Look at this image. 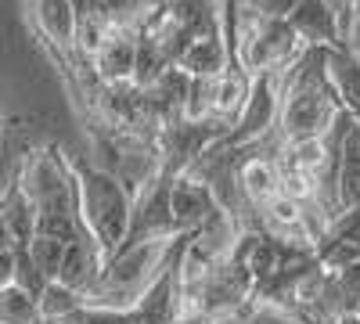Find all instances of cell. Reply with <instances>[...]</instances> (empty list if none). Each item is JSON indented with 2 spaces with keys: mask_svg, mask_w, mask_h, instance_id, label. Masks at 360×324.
I'll use <instances>...</instances> for the list:
<instances>
[{
  "mask_svg": "<svg viewBox=\"0 0 360 324\" xmlns=\"http://www.w3.org/2000/svg\"><path fill=\"white\" fill-rule=\"evenodd\" d=\"M328 76H332L342 105L360 119V58L349 47H328Z\"/></svg>",
  "mask_w": 360,
  "mask_h": 324,
  "instance_id": "cell-12",
  "label": "cell"
},
{
  "mask_svg": "<svg viewBox=\"0 0 360 324\" xmlns=\"http://www.w3.org/2000/svg\"><path fill=\"white\" fill-rule=\"evenodd\" d=\"M356 313H360V310H356Z\"/></svg>",
  "mask_w": 360,
  "mask_h": 324,
  "instance_id": "cell-21",
  "label": "cell"
},
{
  "mask_svg": "<svg viewBox=\"0 0 360 324\" xmlns=\"http://www.w3.org/2000/svg\"><path fill=\"white\" fill-rule=\"evenodd\" d=\"M0 324H47L40 313V299L22 285L0 288Z\"/></svg>",
  "mask_w": 360,
  "mask_h": 324,
  "instance_id": "cell-15",
  "label": "cell"
},
{
  "mask_svg": "<svg viewBox=\"0 0 360 324\" xmlns=\"http://www.w3.org/2000/svg\"><path fill=\"white\" fill-rule=\"evenodd\" d=\"M360 209V119L346 134L342 166H339V216Z\"/></svg>",
  "mask_w": 360,
  "mask_h": 324,
  "instance_id": "cell-14",
  "label": "cell"
},
{
  "mask_svg": "<svg viewBox=\"0 0 360 324\" xmlns=\"http://www.w3.org/2000/svg\"><path fill=\"white\" fill-rule=\"evenodd\" d=\"M184 252L169 263L166 274L159 278V285L148 292L134 310L83 306V310L62 317L58 324H213L209 317H188V310H184V285H180V263H184Z\"/></svg>",
  "mask_w": 360,
  "mask_h": 324,
  "instance_id": "cell-5",
  "label": "cell"
},
{
  "mask_svg": "<svg viewBox=\"0 0 360 324\" xmlns=\"http://www.w3.org/2000/svg\"><path fill=\"white\" fill-rule=\"evenodd\" d=\"M307 40L295 33L288 18H266L238 0V22H234V54L231 65L245 69L252 79L263 72H288L299 58L307 54Z\"/></svg>",
  "mask_w": 360,
  "mask_h": 324,
  "instance_id": "cell-4",
  "label": "cell"
},
{
  "mask_svg": "<svg viewBox=\"0 0 360 324\" xmlns=\"http://www.w3.org/2000/svg\"><path fill=\"white\" fill-rule=\"evenodd\" d=\"M332 324H360V313H342V317H335Z\"/></svg>",
  "mask_w": 360,
  "mask_h": 324,
  "instance_id": "cell-19",
  "label": "cell"
},
{
  "mask_svg": "<svg viewBox=\"0 0 360 324\" xmlns=\"http://www.w3.org/2000/svg\"><path fill=\"white\" fill-rule=\"evenodd\" d=\"M288 22L310 47H342V29L328 0H299Z\"/></svg>",
  "mask_w": 360,
  "mask_h": 324,
  "instance_id": "cell-11",
  "label": "cell"
},
{
  "mask_svg": "<svg viewBox=\"0 0 360 324\" xmlns=\"http://www.w3.org/2000/svg\"><path fill=\"white\" fill-rule=\"evenodd\" d=\"M76 176H79V213L86 231L94 234V242L105 249V256L112 259L123 249L127 234H130V220H134V195L123 188V181H115L112 173H105L101 166H94V159L86 155H72Z\"/></svg>",
  "mask_w": 360,
  "mask_h": 324,
  "instance_id": "cell-3",
  "label": "cell"
},
{
  "mask_svg": "<svg viewBox=\"0 0 360 324\" xmlns=\"http://www.w3.org/2000/svg\"><path fill=\"white\" fill-rule=\"evenodd\" d=\"M166 11V0H101V15L127 33H144Z\"/></svg>",
  "mask_w": 360,
  "mask_h": 324,
  "instance_id": "cell-13",
  "label": "cell"
},
{
  "mask_svg": "<svg viewBox=\"0 0 360 324\" xmlns=\"http://www.w3.org/2000/svg\"><path fill=\"white\" fill-rule=\"evenodd\" d=\"M137 58H141V33H127V29H115L105 40V47L90 58L94 76L101 83H134L137 76Z\"/></svg>",
  "mask_w": 360,
  "mask_h": 324,
  "instance_id": "cell-8",
  "label": "cell"
},
{
  "mask_svg": "<svg viewBox=\"0 0 360 324\" xmlns=\"http://www.w3.org/2000/svg\"><path fill=\"white\" fill-rule=\"evenodd\" d=\"M166 4H180V0H166Z\"/></svg>",
  "mask_w": 360,
  "mask_h": 324,
  "instance_id": "cell-20",
  "label": "cell"
},
{
  "mask_svg": "<svg viewBox=\"0 0 360 324\" xmlns=\"http://www.w3.org/2000/svg\"><path fill=\"white\" fill-rule=\"evenodd\" d=\"M346 47L360 58V4H356V15H353V22H349V33H346Z\"/></svg>",
  "mask_w": 360,
  "mask_h": 324,
  "instance_id": "cell-17",
  "label": "cell"
},
{
  "mask_svg": "<svg viewBox=\"0 0 360 324\" xmlns=\"http://www.w3.org/2000/svg\"><path fill=\"white\" fill-rule=\"evenodd\" d=\"M342 98L328 76V47H307V54L288 69L285 94H281V115H278V137L281 144L292 141H314L324 137L339 123Z\"/></svg>",
  "mask_w": 360,
  "mask_h": 324,
  "instance_id": "cell-1",
  "label": "cell"
},
{
  "mask_svg": "<svg viewBox=\"0 0 360 324\" xmlns=\"http://www.w3.org/2000/svg\"><path fill=\"white\" fill-rule=\"evenodd\" d=\"M76 8H79V18H86L101 11V0H76Z\"/></svg>",
  "mask_w": 360,
  "mask_h": 324,
  "instance_id": "cell-18",
  "label": "cell"
},
{
  "mask_svg": "<svg viewBox=\"0 0 360 324\" xmlns=\"http://www.w3.org/2000/svg\"><path fill=\"white\" fill-rule=\"evenodd\" d=\"M217 213H220V202L209 191V184H202L191 173H180L173 181V220L180 234H195Z\"/></svg>",
  "mask_w": 360,
  "mask_h": 324,
  "instance_id": "cell-7",
  "label": "cell"
},
{
  "mask_svg": "<svg viewBox=\"0 0 360 324\" xmlns=\"http://www.w3.org/2000/svg\"><path fill=\"white\" fill-rule=\"evenodd\" d=\"M191 234H176L166 242H148V245H134L123 249L108 259L105 274L98 278V285L86 292V306H101V310H134L148 292L159 285V278L166 274V267L188 249Z\"/></svg>",
  "mask_w": 360,
  "mask_h": 324,
  "instance_id": "cell-2",
  "label": "cell"
},
{
  "mask_svg": "<svg viewBox=\"0 0 360 324\" xmlns=\"http://www.w3.org/2000/svg\"><path fill=\"white\" fill-rule=\"evenodd\" d=\"M317 256L324 263V271H342L360 259V209L342 213L339 220L328 223L324 238L317 242Z\"/></svg>",
  "mask_w": 360,
  "mask_h": 324,
  "instance_id": "cell-10",
  "label": "cell"
},
{
  "mask_svg": "<svg viewBox=\"0 0 360 324\" xmlns=\"http://www.w3.org/2000/svg\"><path fill=\"white\" fill-rule=\"evenodd\" d=\"M25 25L37 37L40 51L51 58L62 83L76 79L79 54V8L76 0H25Z\"/></svg>",
  "mask_w": 360,
  "mask_h": 324,
  "instance_id": "cell-6",
  "label": "cell"
},
{
  "mask_svg": "<svg viewBox=\"0 0 360 324\" xmlns=\"http://www.w3.org/2000/svg\"><path fill=\"white\" fill-rule=\"evenodd\" d=\"M0 234L15 249H29L37 238V205L25 195V188L18 184L15 173H8L4 202H0Z\"/></svg>",
  "mask_w": 360,
  "mask_h": 324,
  "instance_id": "cell-9",
  "label": "cell"
},
{
  "mask_svg": "<svg viewBox=\"0 0 360 324\" xmlns=\"http://www.w3.org/2000/svg\"><path fill=\"white\" fill-rule=\"evenodd\" d=\"M83 306H86V299L79 296V292L65 288L62 281H51L47 292L40 296V313H44L47 324H58L62 317H69V313H76V310H83Z\"/></svg>",
  "mask_w": 360,
  "mask_h": 324,
  "instance_id": "cell-16",
  "label": "cell"
}]
</instances>
